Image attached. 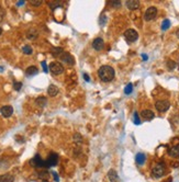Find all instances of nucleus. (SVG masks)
I'll use <instances>...</instances> for the list:
<instances>
[{"label":"nucleus","mask_w":179,"mask_h":182,"mask_svg":"<svg viewBox=\"0 0 179 182\" xmlns=\"http://www.w3.org/2000/svg\"><path fill=\"white\" fill-rule=\"evenodd\" d=\"M98 76L102 81H104V83H109V81L113 80L114 76H116V72H114V69L111 67V66L104 65V66H102V67L99 68Z\"/></svg>","instance_id":"nucleus-1"},{"label":"nucleus","mask_w":179,"mask_h":182,"mask_svg":"<svg viewBox=\"0 0 179 182\" xmlns=\"http://www.w3.org/2000/svg\"><path fill=\"white\" fill-rule=\"evenodd\" d=\"M165 164L164 162H158L157 165H155V167L152 169V176L154 178H161L163 177V176L165 175V171H166V169H165Z\"/></svg>","instance_id":"nucleus-2"},{"label":"nucleus","mask_w":179,"mask_h":182,"mask_svg":"<svg viewBox=\"0 0 179 182\" xmlns=\"http://www.w3.org/2000/svg\"><path fill=\"white\" fill-rule=\"evenodd\" d=\"M50 71L52 72L53 75L58 76V75H61V74H63L64 67H63V65H62L61 63L53 62V63H51L50 64Z\"/></svg>","instance_id":"nucleus-3"},{"label":"nucleus","mask_w":179,"mask_h":182,"mask_svg":"<svg viewBox=\"0 0 179 182\" xmlns=\"http://www.w3.org/2000/svg\"><path fill=\"white\" fill-rule=\"evenodd\" d=\"M124 38H125V40L128 42L133 43L139 38V33L136 32L135 30H133V29H129V30H126L124 32Z\"/></svg>","instance_id":"nucleus-4"},{"label":"nucleus","mask_w":179,"mask_h":182,"mask_svg":"<svg viewBox=\"0 0 179 182\" xmlns=\"http://www.w3.org/2000/svg\"><path fill=\"white\" fill-rule=\"evenodd\" d=\"M169 107H170V103H169V101H167V100H159V101H157V102L155 103L156 110L161 113L166 112L169 109Z\"/></svg>","instance_id":"nucleus-5"},{"label":"nucleus","mask_w":179,"mask_h":182,"mask_svg":"<svg viewBox=\"0 0 179 182\" xmlns=\"http://www.w3.org/2000/svg\"><path fill=\"white\" fill-rule=\"evenodd\" d=\"M157 15V8L156 7H149L144 14V20L145 21H151L153 19H155V17Z\"/></svg>","instance_id":"nucleus-6"},{"label":"nucleus","mask_w":179,"mask_h":182,"mask_svg":"<svg viewBox=\"0 0 179 182\" xmlns=\"http://www.w3.org/2000/svg\"><path fill=\"white\" fill-rule=\"evenodd\" d=\"M31 164L35 168H47V164L46 161H44L42 158H41L40 155H36L35 157L31 160Z\"/></svg>","instance_id":"nucleus-7"},{"label":"nucleus","mask_w":179,"mask_h":182,"mask_svg":"<svg viewBox=\"0 0 179 182\" xmlns=\"http://www.w3.org/2000/svg\"><path fill=\"white\" fill-rule=\"evenodd\" d=\"M61 60L63 63H65L66 65L73 66L75 64V58L69 54V53H63L61 55Z\"/></svg>","instance_id":"nucleus-8"},{"label":"nucleus","mask_w":179,"mask_h":182,"mask_svg":"<svg viewBox=\"0 0 179 182\" xmlns=\"http://www.w3.org/2000/svg\"><path fill=\"white\" fill-rule=\"evenodd\" d=\"M58 162V156L54 152L48 155L47 159H46V164H47V167H53V166H56Z\"/></svg>","instance_id":"nucleus-9"},{"label":"nucleus","mask_w":179,"mask_h":182,"mask_svg":"<svg viewBox=\"0 0 179 182\" xmlns=\"http://www.w3.org/2000/svg\"><path fill=\"white\" fill-rule=\"evenodd\" d=\"M0 112H1V114L5 117H10L13 113V107H11V105H3V107H1Z\"/></svg>","instance_id":"nucleus-10"},{"label":"nucleus","mask_w":179,"mask_h":182,"mask_svg":"<svg viewBox=\"0 0 179 182\" xmlns=\"http://www.w3.org/2000/svg\"><path fill=\"white\" fill-rule=\"evenodd\" d=\"M104 40L100 38H96V40L92 42V47L96 51H101L104 48Z\"/></svg>","instance_id":"nucleus-11"},{"label":"nucleus","mask_w":179,"mask_h":182,"mask_svg":"<svg viewBox=\"0 0 179 182\" xmlns=\"http://www.w3.org/2000/svg\"><path fill=\"white\" fill-rule=\"evenodd\" d=\"M141 115H142V117H143L144 120H146V121L153 120V119H154V116H155L154 112H153V111H151V110H143V111H142V113H141Z\"/></svg>","instance_id":"nucleus-12"},{"label":"nucleus","mask_w":179,"mask_h":182,"mask_svg":"<svg viewBox=\"0 0 179 182\" xmlns=\"http://www.w3.org/2000/svg\"><path fill=\"white\" fill-rule=\"evenodd\" d=\"M38 36H39V32H38L36 29L31 28L26 31V38H28L29 40H35Z\"/></svg>","instance_id":"nucleus-13"},{"label":"nucleus","mask_w":179,"mask_h":182,"mask_svg":"<svg viewBox=\"0 0 179 182\" xmlns=\"http://www.w3.org/2000/svg\"><path fill=\"white\" fill-rule=\"evenodd\" d=\"M168 155L173 158H179V145L168 149Z\"/></svg>","instance_id":"nucleus-14"},{"label":"nucleus","mask_w":179,"mask_h":182,"mask_svg":"<svg viewBox=\"0 0 179 182\" xmlns=\"http://www.w3.org/2000/svg\"><path fill=\"white\" fill-rule=\"evenodd\" d=\"M126 7L129 8L130 10H135L140 7V2L137 0H130V1H126Z\"/></svg>","instance_id":"nucleus-15"},{"label":"nucleus","mask_w":179,"mask_h":182,"mask_svg":"<svg viewBox=\"0 0 179 182\" xmlns=\"http://www.w3.org/2000/svg\"><path fill=\"white\" fill-rule=\"evenodd\" d=\"M135 160H136V164H137V165L142 166V165H144V162H145V160H146V156H145L143 152H139V154L136 155Z\"/></svg>","instance_id":"nucleus-16"},{"label":"nucleus","mask_w":179,"mask_h":182,"mask_svg":"<svg viewBox=\"0 0 179 182\" xmlns=\"http://www.w3.org/2000/svg\"><path fill=\"white\" fill-rule=\"evenodd\" d=\"M108 178H109V180H110V182H118V173H116V170H113V169L109 170Z\"/></svg>","instance_id":"nucleus-17"},{"label":"nucleus","mask_w":179,"mask_h":182,"mask_svg":"<svg viewBox=\"0 0 179 182\" xmlns=\"http://www.w3.org/2000/svg\"><path fill=\"white\" fill-rule=\"evenodd\" d=\"M14 181V177L12 175L6 173V175L0 176V182H13Z\"/></svg>","instance_id":"nucleus-18"},{"label":"nucleus","mask_w":179,"mask_h":182,"mask_svg":"<svg viewBox=\"0 0 179 182\" xmlns=\"http://www.w3.org/2000/svg\"><path fill=\"white\" fill-rule=\"evenodd\" d=\"M47 93L51 95V97H55L58 93V88L56 87L55 85H50L47 88Z\"/></svg>","instance_id":"nucleus-19"},{"label":"nucleus","mask_w":179,"mask_h":182,"mask_svg":"<svg viewBox=\"0 0 179 182\" xmlns=\"http://www.w3.org/2000/svg\"><path fill=\"white\" fill-rule=\"evenodd\" d=\"M46 103H47V100H46L45 97H39V98H36L35 104L38 105V107H44L46 105Z\"/></svg>","instance_id":"nucleus-20"},{"label":"nucleus","mask_w":179,"mask_h":182,"mask_svg":"<svg viewBox=\"0 0 179 182\" xmlns=\"http://www.w3.org/2000/svg\"><path fill=\"white\" fill-rule=\"evenodd\" d=\"M38 71H39V69L35 67V66H30V67L26 68L25 74H26V76H34L38 74Z\"/></svg>","instance_id":"nucleus-21"},{"label":"nucleus","mask_w":179,"mask_h":182,"mask_svg":"<svg viewBox=\"0 0 179 182\" xmlns=\"http://www.w3.org/2000/svg\"><path fill=\"white\" fill-rule=\"evenodd\" d=\"M62 5H63V2H61V1H50L48 2V6L51 7L52 10H56V8L61 7Z\"/></svg>","instance_id":"nucleus-22"},{"label":"nucleus","mask_w":179,"mask_h":182,"mask_svg":"<svg viewBox=\"0 0 179 182\" xmlns=\"http://www.w3.org/2000/svg\"><path fill=\"white\" fill-rule=\"evenodd\" d=\"M63 53L64 52L61 47H53L52 48V54H53V56H55V57H57V56L61 57V55L63 54Z\"/></svg>","instance_id":"nucleus-23"},{"label":"nucleus","mask_w":179,"mask_h":182,"mask_svg":"<svg viewBox=\"0 0 179 182\" xmlns=\"http://www.w3.org/2000/svg\"><path fill=\"white\" fill-rule=\"evenodd\" d=\"M169 26H170V21H169L168 19H165V20L163 21V23H161V30L163 31L168 30Z\"/></svg>","instance_id":"nucleus-24"},{"label":"nucleus","mask_w":179,"mask_h":182,"mask_svg":"<svg viewBox=\"0 0 179 182\" xmlns=\"http://www.w3.org/2000/svg\"><path fill=\"white\" fill-rule=\"evenodd\" d=\"M39 177L41 178V179H44L43 182H47L45 179H48V177H50V175H48L47 171H41L40 173H39Z\"/></svg>","instance_id":"nucleus-25"},{"label":"nucleus","mask_w":179,"mask_h":182,"mask_svg":"<svg viewBox=\"0 0 179 182\" xmlns=\"http://www.w3.org/2000/svg\"><path fill=\"white\" fill-rule=\"evenodd\" d=\"M23 53L24 54H26V55H30V54H32V47H31L30 45H24L22 48Z\"/></svg>","instance_id":"nucleus-26"},{"label":"nucleus","mask_w":179,"mask_h":182,"mask_svg":"<svg viewBox=\"0 0 179 182\" xmlns=\"http://www.w3.org/2000/svg\"><path fill=\"white\" fill-rule=\"evenodd\" d=\"M132 91H133V85H132V83L126 85L125 89H124V93H125V95H130V93H132Z\"/></svg>","instance_id":"nucleus-27"},{"label":"nucleus","mask_w":179,"mask_h":182,"mask_svg":"<svg viewBox=\"0 0 179 182\" xmlns=\"http://www.w3.org/2000/svg\"><path fill=\"white\" fill-rule=\"evenodd\" d=\"M176 66H177V64L174 60H168V62H167V67H168V69H170V70L175 69Z\"/></svg>","instance_id":"nucleus-28"},{"label":"nucleus","mask_w":179,"mask_h":182,"mask_svg":"<svg viewBox=\"0 0 179 182\" xmlns=\"http://www.w3.org/2000/svg\"><path fill=\"white\" fill-rule=\"evenodd\" d=\"M134 124L136 125H140L141 124V120H140V117H139V114H137V112H134Z\"/></svg>","instance_id":"nucleus-29"},{"label":"nucleus","mask_w":179,"mask_h":182,"mask_svg":"<svg viewBox=\"0 0 179 182\" xmlns=\"http://www.w3.org/2000/svg\"><path fill=\"white\" fill-rule=\"evenodd\" d=\"M30 3L34 7H39V6L42 5V0H31Z\"/></svg>","instance_id":"nucleus-30"},{"label":"nucleus","mask_w":179,"mask_h":182,"mask_svg":"<svg viewBox=\"0 0 179 182\" xmlns=\"http://www.w3.org/2000/svg\"><path fill=\"white\" fill-rule=\"evenodd\" d=\"M13 88H14L17 91H19V90L22 88V83H18V81H14V83H13Z\"/></svg>","instance_id":"nucleus-31"},{"label":"nucleus","mask_w":179,"mask_h":182,"mask_svg":"<svg viewBox=\"0 0 179 182\" xmlns=\"http://www.w3.org/2000/svg\"><path fill=\"white\" fill-rule=\"evenodd\" d=\"M74 140H75V142H77V143H81V142H83V138H81L80 135L76 133V134L74 135Z\"/></svg>","instance_id":"nucleus-32"},{"label":"nucleus","mask_w":179,"mask_h":182,"mask_svg":"<svg viewBox=\"0 0 179 182\" xmlns=\"http://www.w3.org/2000/svg\"><path fill=\"white\" fill-rule=\"evenodd\" d=\"M110 5H111L112 7H120V6H121V1L113 0V1H111V2H110Z\"/></svg>","instance_id":"nucleus-33"},{"label":"nucleus","mask_w":179,"mask_h":182,"mask_svg":"<svg viewBox=\"0 0 179 182\" xmlns=\"http://www.w3.org/2000/svg\"><path fill=\"white\" fill-rule=\"evenodd\" d=\"M42 67H43V70L44 72H47L48 69H47V66H46V63L45 62H42Z\"/></svg>","instance_id":"nucleus-34"},{"label":"nucleus","mask_w":179,"mask_h":182,"mask_svg":"<svg viewBox=\"0 0 179 182\" xmlns=\"http://www.w3.org/2000/svg\"><path fill=\"white\" fill-rule=\"evenodd\" d=\"M83 78L86 79V81H90V78H89V76L87 74H83Z\"/></svg>","instance_id":"nucleus-35"},{"label":"nucleus","mask_w":179,"mask_h":182,"mask_svg":"<svg viewBox=\"0 0 179 182\" xmlns=\"http://www.w3.org/2000/svg\"><path fill=\"white\" fill-rule=\"evenodd\" d=\"M53 176H54V179H55V181H58V176L56 172H53Z\"/></svg>","instance_id":"nucleus-36"},{"label":"nucleus","mask_w":179,"mask_h":182,"mask_svg":"<svg viewBox=\"0 0 179 182\" xmlns=\"http://www.w3.org/2000/svg\"><path fill=\"white\" fill-rule=\"evenodd\" d=\"M2 18H3V11L0 9V21L2 20Z\"/></svg>","instance_id":"nucleus-37"},{"label":"nucleus","mask_w":179,"mask_h":182,"mask_svg":"<svg viewBox=\"0 0 179 182\" xmlns=\"http://www.w3.org/2000/svg\"><path fill=\"white\" fill-rule=\"evenodd\" d=\"M142 56H143V59H144V60H146V59H147V56L145 55V54H143Z\"/></svg>","instance_id":"nucleus-38"},{"label":"nucleus","mask_w":179,"mask_h":182,"mask_svg":"<svg viewBox=\"0 0 179 182\" xmlns=\"http://www.w3.org/2000/svg\"><path fill=\"white\" fill-rule=\"evenodd\" d=\"M176 35H177V38H179V29H178V30L176 31Z\"/></svg>","instance_id":"nucleus-39"},{"label":"nucleus","mask_w":179,"mask_h":182,"mask_svg":"<svg viewBox=\"0 0 179 182\" xmlns=\"http://www.w3.org/2000/svg\"><path fill=\"white\" fill-rule=\"evenodd\" d=\"M24 3V1H19L18 2V6H21V5H23Z\"/></svg>","instance_id":"nucleus-40"},{"label":"nucleus","mask_w":179,"mask_h":182,"mask_svg":"<svg viewBox=\"0 0 179 182\" xmlns=\"http://www.w3.org/2000/svg\"><path fill=\"white\" fill-rule=\"evenodd\" d=\"M1 33H2V29L0 28V35H1Z\"/></svg>","instance_id":"nucleus-41"}]
</instances>
